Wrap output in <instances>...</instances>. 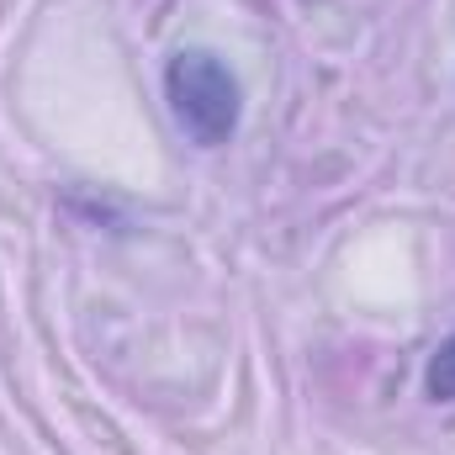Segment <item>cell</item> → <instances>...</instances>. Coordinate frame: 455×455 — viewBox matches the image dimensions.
Wrapping results in <instances>:
<instances>
[{
	"mask_svg": "<svg viewBox=\"0 0 455 455\" xmlns=\"http://www.w3.org/2000/svg\"><path fill=\"white\" fill-rule=\"evenodd\" d=\"M424 392H429L435 403H455V334L429 355V365H424Z\"/></svg>",
	"mask_w": 455,
	"mask_h": 455,
	"instance_id": "obj_2",
	"label": "cell"
},
{
	"mask_svg": "<svg viewBox=\"0 0 455 455\" xmlns=\"http://www.w3.org/2000/svg\"><path fill=\"white\" fill-rule=\"evenodd\" d=\"M164 101L175 127L202 143V148H223L238 132V116H243V91H238V75L228 69L223 53L212 48H180L170 64H164Z\"/></svg>",
	"mask_w": 455,
	"mask_h": 455,
	"instance_id": "obj_1",
	"label": "cell"
}]
</instances>
